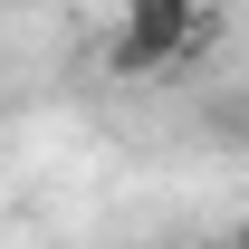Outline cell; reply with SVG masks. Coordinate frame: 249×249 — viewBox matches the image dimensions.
Instances as JSON below:
<instances>
[{
    "instance_id": "cell-1",
    "label": "cell",
    "mask_w": 249,
    "mask_h": 249,
    "mask_svg": "<svg viewBox=\"0 0 249 249\" xmlns=\"http://www.w3.org/2000/svg\"><path fill=\"white\" fill-rule=\"evenodd\" d=\"M211 29H220L211 0H124L106 38V77H173Z\"/></svg>"
},
{
    "instance_id": "cell-2",
    "label": "cell",
    "mask_w": 249,
    "mask_h": 249,
    "mask_svg": "<svg viewBox=\"0 0 249 249\" xmlns=\"http://www.w3.org/2000/svg\"><path fill=\"white\" fill-rule=\"evenodd\" d=\"M220 249H249V220H230V240H220Z\"/></svg>"
}]
</instances>
